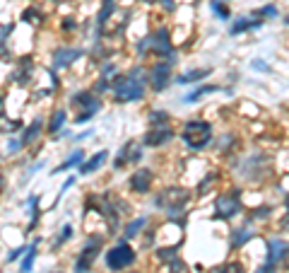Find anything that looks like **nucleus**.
I'll list each match as a JSON object with an SVG mask.
<instances>
[{"label":"nucleus","mask_w":289,"mask_h":273,"mask_svg":"<svg viewBox=\"0 0 289 273\" xmlns=\"http://www.w3.org/2000/svg\"><path fill=\"white\" fill-rule=\"evenodd\" d=\"M142 3H152V0H142Z\"/></svg>","instance_id":"e433bc0d"},{"label":"nucleus","mask_w":289,"mask_h":273,"mask_svg":"<svg viewBox=\"0 0 289 273\" xmlns=\"http://www.w3.org/2000/svg\"><path fill=\"white\" fill-rule=\"evenodd\" d=\"M133 273H138V271H133Z\"/></svg>","instance_id":"58836bf2"},{"label":"nucleus","mask_w":289,"mask_h":273,"mask_svg":"<svg viewBox=\"0 0 289 273\" xmlns=\"http://www.w3.org/2000/svg\"><path fill=\"white\" fill-rule=\"evenodd\" d=\"M135 259H138L135 257V249L125 240H121L116 247H111V249L106 251L104 261H106V268H109L111 273H121V271H125L128 266H133Z\"/></svg>","instance_id":"20e7f679"},{"label":"nucleus","mask_w":289,"mask_h":273,"mask_svg":"<svg viewBox=\"0 0 289 273\" xmlns=\"http://www.w3.org/2000/svg\"><path fill=\"white\" fill-rule=\"evenodd\" d=\"M24 143H22V138L17 140V138H10L8 140V153H17V150H22Z\"/></svg>","instance_id":"c85d7f7f"},{"label":"nucleus","mask_w":289,"mask_h":273,"mask_svg":"<svg viewBox=\"0 0 289 273\" xmlns=\"http://www.w3.org/2000/svg\"><path fill=\"white\" fill-rule=\"evenodd\" d=\"M80 56H82V51H80V48H68V46L58 48V51L53 53V68H68V65Z\"/></svg>","instance_id":"2eb2a0df"},{"label":"nucleus","mask_w":289,"mask_h":273,"mask_svg":"<svg viewBox=\"0 0 289 273\" xmlns=\"http://www.w3.org/2000/svg\"><path fill=\"white\" fill-rule=\"evenodd\" d=\"M210 10L222 20V22H232V10H229V5L224 0H210Z\"/></svg>","instance_id":"412c9836"},{"label":"nucleus","mask_w":289,"mask_h":273,"mask_svg":"<svg viewBox=\"0 0 289 273\" xmlns=\"http://www.w3.org/2000/svg\"><path fill=\"white\" fill-rule=\"evenodd\" d=\"M109 150H99V153H94L89 160H85L82 165H80V174H85V177H89V174H94L97 169H102L104 165H106V160H109Z\"/></svg>","instance_id":"ddd939ff"},{"label":"nucleus","mask_w":289,"mask_h":273,"mask_svg":"<svg viewBox=\"0 0 289 273\" xmlns=\"http://www.w3.org/2000/svg\"><path fill=\"white\" fill-rule=\"evenodd\" d=\"M152 181H155V172L145 167V169H138V172L130 174L128 186H130V191L133 193H147L149 189H152Z\"/></svg>","instance_id":"f8f14e48"},{"label":"nucleus","mask_w":289,"mask_h":273,"mask_svg":"<svg viewBox=\"0 0 289 273\" xmlns=\"http://www.w3.org/2000/svg\"><path fill=\"white\" fill-rule=\"evenodd\" d=\"M251 65H253V70H263V72H267V70H270V65H267L265 61H253V63H251Z\"/></svg>","instance_id":"7c9ffc66"},{"label":"nucleus","mask_w":289,"mask_h":273,"mask_svg":"<svg viewBox=\"0 0 289 273\" xmlns=\"http://www.w3.org/2000/svg\"><path fill=\"white\" fill-rule=\"evenodd\" d=\"M68 121V116H65V109H55L53 114H51V121H48V133H58V131L63 129V123Z\"/></svg>","instance_id":"4be33fe9"},{"label":"nucleus","mask_w":289,"mask_h":273,"mask_svg":"<svg viewBox=\"0 0 289 273\" xmlns=\"http://www.w3.org/2000/svg\"><path fill=\"white\" fill-rule=\"evenodd\" d=\"M72 240V225H63L61 227V234H58V240H55V249L58 247H63L65 242H70Z\"/></svg>","instance_id":"cd10ccee"},{"label":"nucleus","mask_w":289,"mask_h":273,"mask_svg":"<svg viewBox=\"0 0 289 273\" xmlns=\"http://www.w3.org/2000/svg\"><path fill=\"white\" fill-rule=\"evenodd\" d=\"M113 10H116V3H113V0H104L102 12H99V17H97V27H99V32L104 29V24H106V20H109L111 15H113Z\"/></svg>","instance_id":"5701e85b"},{"label":"nucleus","mask_w":289,"mask_h":273,"mask_svg":"<svg viewBox=\"0 0 289 273\" xmlns=\"http://www.w3.org/2000/svg\"><path fill=\"white\" fill-rule=\"evenodd\" d=\"M253 15L260 17V20H275V17H280V8H277L275 3H267V5H263V8L256 10Z\"/></svg>","instance_id":"393cba45"},{"label":"nucleus","mask_w":289,"mask_h":273,"mask_svg":"<svg viewBox=\"0 0 289 273\" xmlns=\"http://www.w3.org/2000/svg\"><path fill=\"white\" fill-rule=\"evenodd\" d=\"M212 123L210 121H203V119H190L183 123V129H181V140L186 145L188 150H193V153H200L205 150L207 145L212 143Z\"/></svg>","instance_id":"f03ea898"},{"label":"nucleus","mask_w":289,"mask_h":273,"mask_svg":"<svg viewBox=\"0 0 289 273\" xmlns=\"http://www.w3.org/2000/svg\"><path fill=\"white\" fill-rule=\"evenodd\" d=\"M142 143H135V140H128L125 145H121L118 150V157L113 160V167L116 169H123V165H135V162L142 160Z\"/></svg>","instance_id":"1a4fd4ad"},{"label":"nucleus","mask_w":289,"mask_h":273,"mask_svg":"<svg viewBox=\"0 0 289 273\" xmlns=\"http://www.w3.org/2000/svg\"><path fill=\"white\" fill-rule=\"evenodd\" d=\"M22 251H27V249H24V247H17V249L8 251V261H17V259L22 257Z\"/></svg>","instance_id":"c756f323"},{"label":"nucleus","mask_w":289,"mask_h":273,"mask_svg":"<svg viewBox=\"0 0 289 273\" xmlns=\"http://www.w3.org/2000/svg\"><path fill=\"white\" fill-rule=\"evenodd\" d=\"M282 227H287V230H289V210L284 213V217H282Z\"/></svg>","instance_id":"f704fd0d"},{"label":"nucleus","mask_w":289,"mask_h":273,"mask_svg":"<svg viewBox=\"0 0 289 273\" xmlns=\"http://www.w3.org/2000/svg\"><path fill=\"white\" fill-rule=\"evenodd\" d=\"M171 65L169 61H157L152 68L147 70V78H149V87L155 89V92H164V87L171 82Z\"/></svg>","instance_id":"6e6552de"},{"label":"nucleus","mask_w":289,"mask_h":273,"mask_svg":"<svg viewBox=\"0 0 289 273\" xmlns=\"http://www.w3.org/2000/svg\"><path fill=\"white\" fill-rule=\"evenodd\" d=\"M147 119H149V126H164V123H169V114L155 109V112H149Z\"/></svg>","instance_id":"bb28decb"},{"label":"nucleus","mask_w":289,"mask_h":273,"mask_svg":"<svg viewBox=\"0 0 289 273\" xmlns=\"http://www.w3.org/2000/svg\"><path fill=\"white\" fill-rule=\"evenodd\" d=\"M207 75H212V68H193V70L181 72L179 78H176V82H179V85H193V82L205 80Z\"/></svg>","instance_id":"dca6fc26"},{"label":"nucleus","mask_w":289,"mask_h":273,"mask_svg":"<svg viewBox=\"0 0 289 273\" xmlns=\"http://www.w3.org/2000/svg\"><path fill=\"white\" fill-rule=\"evenodd\" d=\"M72 184H75V177H70V179H68V181H65V184H63V186H61V193H58V196H63V193L68 191V189H70V186H72Z\"/></svg>","instance_id":"473e14b6"},{"label":"nucleus","mask_w":289,"mask_h":273,"mask_svg":"<svg viewBox=\"0 0 289 273\" xmlns=\"http://www.w3.org/2000/svg\"><path fill=\"white\" fill-rule=\"evenodd\" d=\"M3 184H5V177H3V174H0V189H3Z\"/></svg>","instance_id":"c9c22d12"},{"label":"nucleus","mask_w":289,"mask_h":273,"mask_svg":"<svg viewBox=\"0 0 289 273\" xmlns=\"http://www.w3.org/2000/svg\"><path fill=\"white\" fill-rule=\"evenodd\" d=\"M265 20H251V17H236L232 20L229 24V34L236 37V34H243V32H253V29H260Z\"/></svg>","instance_id":"4468645a"},{"label":"nucleus","mask_w":289,"mask_h":273,"mask_svg":"<svg viewBox=\"0 0 289 273\" xmlns=\"http://www.w3.org/2000/svg\"><path fill=\"white\" fill-rule=\"evenodd\" d=\"M215 208H217V215H215V217H222V220H232V217H236L243 210L241 193H239V191L219 193L217 201H215Z\"/></svg>","instance_id":"423d86ee"},{"label":"nucleus","mask_w":289,"mask_h":273,"mask_svg":"<svg viewBox=\"0 0 289 273\" xmlns=\"http://www.w3.org/2000/svg\"><path fill=\"white\" fill-rule=\"evenodd\" d=\"M188 201H190V193H188L186 189H181V186H169V189H164V191L157 196V206L164 208V213L171 217L183 213Z\"/></svg>","instance_id":"7ed1b4c3"},{"label":"nucleus","mask_w":289,"mask_h":273,"mask_svg":"<svg viewBox=\"0 0 289 273\" xmlns=\"http://www.w3.org/2000/svg\"><path fill=\"white\" fill-rule=\"evenodd\" d=\"M85 162V153L82 150H75V153L68 157V160L63 162V165H58V167L53 169V174H61V172H65V169H72V167H80Z\"/></svg>","instance_id":"aec40b11"},{"label":"nucleus","mask_w":289,"mask_h":273,"mask_svg":"<svg viewBox=\"0 0 289 273\" xmlns=\"http://www.w3.org/2000/svg\"><path fill=\"white\" fill-rule=\"evenodd\" d=\"M275 268H277V266H273V264H267V261H265V266H263V268H258V273H275Z\"/></svg>","instance_id":"72a5a7b5"},{"label":"nucleus","mask_w":289,"mask_h":273,"mask_svg":"<svg viewBox=\"0 0 289 273\" xmlns=\"http://www.w3.org/2000/svg\"><path fill=\"white\" fill-rule=\"evenodd\" d=\"M287 259H289V242L282 240V237H273L267 242V264L280 266Z\"/></svg>","instance_id":"9b49d317"},{"label":"nucleus","mask_w":289,"mask_h":273,"mask_svg":"<svg viewBox=\"0 0 289 273\" xmlns=\"http://www.w3.org/2000/svg\"><path fill=\"white\" fill-rule=\"evenodd\" d=\"M159 3H162V8H164L166 12H174V10H176V3H174V0H159Z\"/></svg>","instance_id":"2f4dec72"},{"label":"nucleus","mask_w":289,"mask_h":273,"mask_svg":"<svg viewBox=\"0 0 289 273\" xmlns=\"http://www.w3.org/2000/svg\"><path fill=\"white\" fill-rule=\"evenodd\" d=\"M212 92H222V87H219V85H200V87L193 89L190 95L183 97V104H196V102H200L205 95H212Z\"/></svg>","instance_id":"f3484780"},{"label":"nucleus","mask_w":289,"mask_h":273,"mask_svg":"<svg viewBox=\"0 0 289 273\" xmlns=\"http://www.w3.org/2000/svg\"><path fill=\"white\" fill-rule=\"evenodd\" d=\"M44 131V119H34L27 126V131H24V136H22V143L24 145H31V143H36V138H39V133Z\"/></svg>","instance_id":"6ab92c4d"},{"label":"nucleus","mask_w":289,"mask_h":273,"mask_svg":"<svg viewBox=\"0 0 289 273\" xmlns=\"http://www.w3.org/2000/svg\"><path fill=\"white\" fill-rule=\"evenodd\" d=\"M70 104H72V106H80L78 116H75V121H78V123L92 121L94 114L102 109V102H99V97L92 95V92H78V95H72Z\"/></svg>","instance_id":"39448f33"},{"label":"nucleus","mask_w":289,"mask_h":273,"mask_svg":"<svg viewBox=\"0 0 289 273\" xmlns=\"http://www.w3.org/2000/svg\"><path fill=\"white\" fill-rule=\"evenodd\" d=\"M99 249H102V237H89L85 242V247L80 251L78 261H75V273H87L92 268L94 259L99 257Z\"/></svg>","instance_id":"0eeeda50"},{"label":"nucleus","mask_w":289,"mask_h":273,"mask_svg":"<svg viewBox=\"0 0 289 273\" xmlns=\"http://www.w3.org/2000/svg\"><path fill=\"white\" fill-rule=\"evenodd\" d=\"M171 138H174V129L169 123H164V126H152V129L142 136V145H145V148H162V145H166Z\"/></svg>","instance_id":"9d476101"},{"label":"nucleus","mask_w":289,"mask_h":273,"mask_svg":"<svg viewBox=\"0 0 289 273\" xmlns=\"http://www.w3.org/2000/svg\"><path fill=\"white\" fill-rule=\"evenodd\" d=\"M149 85L147 70L142 65H135L125 75H118L113 80V95L118 102H140Z\"/></svg>","instance_id":"f257e3e1"},{"label":"nucleus","mask_w":289,"mask_h":273,"mask_svg":"<svg viewBox=\"0 0 289 273\" xmlns=\"http://www.w3.org/2000/svg\"><path fill=\"white\" fill-rule=\"evenodd\" d=\"M36 247H39V242L34 240L29 247V254L24 257L22 266H20V273H31V268H34V259H36Z\"/></svg>","instance_id":"b1692460"},{"label":"nucleus","mask_w":289,"mask_h":273,"mask_svg":"<svg viewBox=\"0 0 289 273\" xmlns=\"http://www.w3.org/2000/svg\"><path fill=\"white\" fill-rule=\"evenodd\" d=\"M0 104H3V97H0Z\"/></svg>","instance_id":"4c0bfd02"},{"label":"nucleus","mask_w":289,"mask_h":273,"mask_svg":"<svg viewBox=\"0 0 289 273\" xmlns=\"http://www.w3.org/2000/svg\"><path fill=\"white\" fill-rule=\"evenodd\" d=\"M145 225H147V217H138V220H133V223H128V225H125V240H133V237H138Z\"/></svg>","instance_id":"a878e982"},{"label":"nucleus","mask_w":289,"mask_h":273,"mask_svg":"<svg viewBox=\"0 0 289 273\" xmlns=\"http://www.w3.org/2000/svg\"><path fill=\"white\" fill-rule=\"evenodd\" d=\"M253 237H256L253 227H239V230H234V232H232V249L246 247V244H248Z\"/></svg>","instance_id":"a211bd4d"}]
</instances>
